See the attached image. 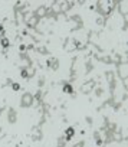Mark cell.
I'll return each instance as SVG.
<instances>
[{
    "label": "cell",
    "mask_w": 128,
    "mask_h": 147,
    "mask_svg": "<svg viewBox=\"0 0 128 147\" xmlns=\"http://www.w3.org/2000/svg\"><path fill=\"white\" fill-rule=\"evenodd\" d=\"M99 5H101V12H102L104 15H108V13L112 10V6H114L112 2H101Z\"/></svg>",
    "instance_id": "1"
},
{
    "label": "cell",
    "mask_w": 128,
    "mask_h": 147,
    "mask_svg": "<svg viewBox=\"0 0 128 147\" xmlns=\"http://www.w3.org/2000/svg\"><path fill=\"white\" fill-rule=\"evenodd\" d=\"M32 104H33V97L30 94H25L23 98H22V105L23 107H29V105H32Z\"/></svg>",
    "instance_id": "2"
},
{
    "label": "cell",
    "mask_w": 128,
    "mask_h": 147,
    "mask_svg": "<svg viewBox=\"0 0 128 147\" xmlns=\"http://www.w3.org/2000/svg\"><path fill=\"white\" fill-rule=\"evenodd\" d=\"M92 88H94V82L88 81L87 84H83V85H82V92H89Z\"/></svg>",
    "instance_id": "3"
},
{
    "label": "cell",
    "mask_w": 128,
    "mask_h": 147,
    "mask_svg": "<svg viewBox=\"0 0 128 147\" xmlns=\"http://www.w3.org/2000/svg\"><path fill=\"white\" fill-rule=\"evenodd\" d=\"M45 13H46V9H45V7H39V9L36 10L35 16H36V17H42V16H43Z\"/></svg>",
    "instance_id": "4"
},
{
    "label": "cell",
    "mask_w": 128,
    "mask_h": 147,
    "mask_svg": "<svg viewBox=\"0 0 128 147\" xmlns=\"http://www.w3.org/2000/svg\"><path fill=\"white\" fill-rule=\"evenodd\" d=\"M119 74H121V78H127V67L125 65H119Z\"/></svg>",
    "instance_id": "5"
},
{
    "label": "cell",
    "mask_w": 128,
    "mask_h": 147,
    "mask_svg": "<svg viewBox=\"0 0 128 147\" xmlns=\"http://www.w3.org/2000/svg\"><path fill=\"white\" fill-rule=\"evenodd\" d=\"M78 46L75 45V42H68V45H66V51H74L76 49Z\"/></svg>",
    "instance_id": "6"
},
{
    "label": "cell",
    "mask_w": 128,
    "mask_h": 147,
    "mask_svg": "<svg viewBox=\"0 0 128 147\" xmlns=\"http://www.w3.org/2000/svg\"><path fill=\"white\" fill-rule=\"evenodd\" d=\"M36 23H37V17H36V16H35V17H32V19H29V20H28V25H29V26H35V25H36Z\"/></svg>",
    "instance_id": "7"
},
{
    "label": "cell",
    "mask_w": 128,
    "mask_h": 147,
    "mask_svg": "<svg viewBox=\"0 0 128 147\" xmlns=\"http://www.w3.org/2000/svg\"><path fill=\"white\" fill-rule=\"evenodd\" d=\"M71 137H74V129L72 127L66 130V138H71Z\"/></svg>",
    "instance_id": "8"
},
{
    "label": "cell",
    "mask_w": 128,
    "mask_h": 147,
    "mask_svg": "<svg viewBox=\"0 0 128 147\" xmlns=\"http://www.w3.org/2000/svg\"><path fill=\"white\" fill-rule=\"evenodd\" d=\"M63 91H65V92H69V94H72V87H71V85H65V87H63Z\"/></svg>",
    "instance_id": "9"
},
{
    "label": "cell",
    "mask_w": 128,
    "mask_h": 147,
    "mask_svg": "<svg viewBox=\"0 0 128 147\" xmlns=\"http://www.w3.org/2000/svg\"><path fill=\"white\" fill-rule=\"evenodd\" d=\"M2 46H5V48H7V46H9V40H7L6 38H3V39H2Z\"/></svg>",
    "instance_id": "10"
},
{
    "label": "cell",
    "mask_w": 128,
    "mask_h": 147,
    "mask_svg": "<svg viewBox=\"0 0 128 147\" xmlns=\"http://www.w3.org/2000/svg\"><path fill=\"white\" fill-rule=\"evenodd\" d=\"M75 147H82V144H76V146H75Z\"/></svg>",
    "instance_id": "11"
}]
</instances>
